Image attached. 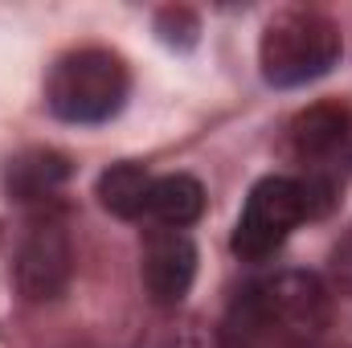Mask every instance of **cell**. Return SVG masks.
I'll return each instance as SVG.
<instances>
[{"mask_svg": "<svg viewBox=\"0 0 352 348\" xmlns=\"http://www.w3.org/2000/svg\"><path fill=\"white\" fill-rule=\"evenodd\" d=\"M311 348H320V345H311Z\"/></svg>", "mask_w": 352, "mask_h": 348, "instance_id": "obj_13", "label": "cell"}, {"mask_svg": "<svg viewBox=\"0 0 352 348\" xmlns=\"http://www.w3.org/2000/svg\"><path fill=\"white\" fill-rule=\"evenodd\" d=\"M16 291L29 303H50L70 287L74 274V242L58 217H37L16 250Z\"/></svg>", "mask_w": 352, "mask_h": 348, "instance_id": "obj_5", "label": "cell"}, {"mask_svg": "<svg viewBox=\"0 0 352 348\" xmlns=\"http://www.w3.org/2000/svg\"><path fill=\"white\" fill-rule=\"evenodd\" d=\"M205 209V188L201 180L184 173H173V176H160L152 180V193H148V217H156L164 230H184L201 217Z\"/></svg>", "mask_w": 352, "mask_h": 348, "instance_id": "obj_8", "label": "cell"}, {"mask_svg": "<svg viewBox=\"0 0 352 348\" xmlns=\"http://www.w3.org/2000/svg\"><path fill=\"white\" fill-rule=\"evenodd\" d=\"M344 37L328 12L316 8H287L263 29L258 66L270 87H303L324 78L340 62Z\"/></svg>", "mask_w": 352, "mask_h": 348, "instance_id": "obj_2", "label": "cell"}, {"mask_svg": "<svg viewBox=\"0 0 352 348\" xmlns=\"http://www.w3.org/2000/svg\"><path fill=\"white\" fill-rule=\"evenodd\" d=\"M144 291L152 295V303L160 307H176L192 279H197V246L184 230H152L148 242H144Z\"/></svg>", "mask_w": 352, "mask_h": 348, "instance_id": "obj_6", "label": "cell"}, {"mask_svg": "<svg viewBox=\"0 0 352 348\" xmlns=\"http://www.w3.org/2000/svg\"><path fill=\"white\" fill-rule=\"evenodd\" d=\"M66 176H70L66 156L37 148V152H25V156H16V160L8 164V193H12L16 201H41V197H50Z\"/></svg>", "mask_w": 352, "mask_h": 348, "instance_id": "obj_10", "label": "cell"}, {"mask_svg": "<svg viewBox=\"0 0 352 348\" xmlns=\"http://www.w3.org/2000/svg\"><path fill=\"white\" fill-rule=\"evenodd\" d=\"M127 90H131L127 62L115 50L82 45L54 62L45 83V102L66 123H107L111 115L123 111Z\"/></svg>", "mask_w": 352, "mask_h": 348, "instance_id": "obj_3", "label": "cell"}, {"mask_svg": "<svg viewBox=\"0 0 352 348\" xmlns=\"http://www.w3.org/2000/svg\"><path fill=\"white\" fill-rule=\"evenodd\" d=\"M307 217V193L303 180L291 176H263L234 226V254L242 262H266L287 238L291 230Z\"/></svg>", "mask_w": 352, "mask_h": 348, "instance_id": "obj_4", "label": "cell"}, {"mask_svg": "<svg viewBox=\"0 0 352 348\" xmlns=\"http://www.w3.org/2000/svg\"><path fill=\"white\" fill-rule=\"evenodd\" d=\"M332 320V295L311 270L250 283L226 312L221 348H311Z\"/></svg>", "mask_w": 352, "mask_h": 348, "instance_id": "obj_1", "label": "cell"}, {"mask_svg": "<svg viewBox=\"0 0 352 348\" xmlns=\"http://www.w3.org/2000/svg\"><path fill=\"white\" fill-rule=\"evenodd\" d=\"M352 140V115L344 102H316L287 127V144L299 160H328Z\"/></svg>", "mask_w": 352, "mask_h": 348, "instance_id": "obj_7", "label": "cell"}, {"mask_svg": "<svg viewBox=\"0 0 352 348\" xmlns=\"http://www.w3.org/2000/svg\"><path fill=\"white\" fill-rule=\"evenodd\" d=\"M332 279H336V287L344 295H352V226L344 230V238L332 250Z\"/></svg>", "mask_w": 352, "mask_h": 348, "instance_id": "obj_12", "label": "cell"}, {"mask_svg": "<svg viewBox=\"0 0 352 348\" xmlns=\"http://www.w3.org/2000/svg\"><path fill=\"white\" fill-rule=\"evenodd\" d=\"M98 205L115 217H144L148 213V193H152V176L140 164H111L94 184Z\"/></svg>", "mask_w": 352, "mask_h": 348, "instance_id": "obj_9", "label": "cell"}, {"mask_svg": "<svg viewBox=\"0 0 352 348\" xmlns=\"http://www.w3.org/2000/svg\"><path fill=\"white\" fill-rule=\"evenodd\" d=\"M156 29H160V37L164 41H180V45H192L197 41V17L188 12V8H164L160 17H156Z\"/></svg>", "mask_w": 352, "mask_h": 348, "instance_id": "obj_11", "label": "cell"}]
</instances>
